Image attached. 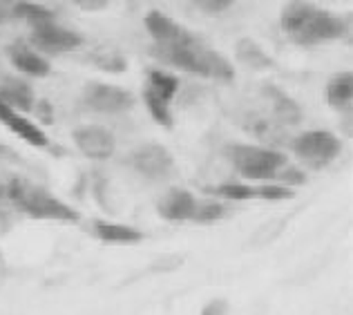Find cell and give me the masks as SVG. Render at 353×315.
I'll list each match as a JSON object with an SVG mask.
<instances>
[{"label":"cell","instance_id":"obj_1","mask_svg":"<svg viewBox=\"0 0 353 315\" xmlns=\"http://www.w3.org/2000/svg\"><path fill=\"white\" fill-rule=\"evenodd\" d=\"M152 57L163 63L165 68L179 70L194 77L233 83L235 81V65L224 54L203 43L199 36H194L188 27H179L172 39L163 43H152Z\"/></svg>","mask_w":353,"mask_h":315},{"label":"cell","instance_id":"obj_2","mask_svg":"<svg viewBox=\"0 0 353 315\" xmlns=\"http://www.w3.org/2000/svg\"><path fill=\"white\" fill-rule=\"evenodd\" d=\"M280 27L297 48H318L345 39L349 23L331 9L313 5L309 0H289L280 14Z\"/></svg>","mask_w":353,"mask_h":315},{"label":"cell","instance_id":"obj_3","mask_svg":"<svg viewBox=\"0 0 353 315\" xmlns=\"http://www.w3.org/2000/svg\"><path fill=\"white\" fill-rule=\"evenodd\" d=\"M0 197H3L16 212L39 219V221H59V224H77L81 215L77 208L65 203L52 190L39 186L30 179L12 177L0 186Z\"/></svg>","mask_w":353,"mask_h":315},{"label":"cell","instance_id":"obj_4","mask_svg":"<svg viewBox=\"0 0 353 315\" xmlns=\"http://www.w3.org/2000/svg\"><path fill=\"white\" fill-rule=\"evenodd\" d=\"M228 161L244 181L266 183L275 181L289 163V156L277 148L253 145V143H233L228 148Z\"/></svg>","mask_w":353,"mask_h":315},{"label":"cell","instance_id":"obj_5","mask_svg":"<svg viewBox=\"0 0 353 315\" xmlns=\"http://www.w3.org/2000/svg\"><path fill=\"white\" fill-rule=\"evenodd\" d=\"M179 85H181L179 77L168 70L152 68L145 72L141 96H143L148 114H150L152 121L159 123L161 128H172L174 123L172 103L176 94H179Z\"/></svg>","mask_w":353,"mask_h":315},{"label":"cell","instance_id":"obj_6","mask_svg":"<svg viewBox=\"0 0 353 315\" xmlns=\"http://www.w3.org/2000/svg\"><path fill=\"white\" fill-rule=\"evenodd\" d=\"M291 152L304 168L322 170L342 152V141L329 130H306L291 139Z\"/></svg>","mask_w":353,"mask_h":315},{"label":"cell","instance_id":"obj_7","mask_svg":"<svg viewBox=\"0 0 353 315\" xmlns=\"http://www.w3.org/2000/svg\"><path fill=\"white\" fill-rule=\"evenodd\" d=\"M81 103L83 108L94 114L121 116V114H128L130 110L134 108L137 99L128 88H121L105 81H90L88 85L83 88Z\"/></svg>","mask_w":353,"mask_h":315},{"label":"cell","instance_id":"obj_8","mask_svg":"<svg viewBox=\"0 0 353 315\" xmlns=\"http://www.w3.org/2000/svg\"><path fill=\"white\" fill-rule=\"evenodd\" d=\"M212 197L221 201H286L293 199L295 190L286 188L282 183L266 181V183H250V181H224L217 186L206 188Z\"/></svg>","mask_w":353,"mask_h":315},{"label":"cell","instance_id":"obj_9","mask_svg":"<svg viewBox=\"0 0 353 315\" xmlns=\"http://www.w3.org/2000/svg\"><path fill=\"white\" fill-rule=\"evenodd\" d=\"M128 165L148 181H165L174 174V156L161 143H143L128 156Z\"/></svg>","mask_w":353,"mask_h":315},{"label":"cell","instance_id":"obj_10","mask_svg":"<svg viewBox=\"0 0 353 315\" xmlns=\"http://www.w3.org/2000/svg\"><path fill=\"white\" fill-rule=\"evenodd\" d=\"M27 43H30L36 52H41L45 59H50V57H59V54H70L74 50H79L83 45V34L52 21L39 27H32Z\"/></svg>","mask_w":353,"mask_h":315},{"label":"cell","instance_id":"obj_11","mask_svg":"<svg viewBox=\"0 0 353 315\" xmlns=\"http://www.w3.org/2000/svg\"><path fill=\"white\" fill-rule=\"evenodd\" d=\"M72 141L77 150L92 161H108L117 150V139L108 128L85 123L72 130Z\"/></svg>","mask_w":353,"mask_h":315},{"label":"cell","instance_id":"obj_12","mask_svg":"<svg viewBox=\"0 0 353 315\" xmlns=\"http://www.w3.org/2000/svg\"><path fill=\"white\" fill-rule=\"evenodd\" d=\"M0 123L32 148H50V136L45 134V130L34 119L7 105L3 99H0Z\"/></svg>","mask_w":353,"mask_h":315},{"label":"cell","instance_id":"obj_13","mask_svg":"<svg viewBox=\"0 0 353 315\" xmlns=\"http://www.w3.org/2000/svg\"><path fill=\"white\" fill-rule=\"evenodd\" d=\"M199 206V197L185 188H168L159 201H157V212L165 221H174V224H183V221H192L194 212Z\"/></svg>","mask_w":353,"mask_h":315},{"label":"cell","instance_id":"obj_14","mask_svg":"<svg viewBox=\"0 0 353 315\" xmlns=\"http://www.w3.org/2000/svg\"><path fill=\"white\" fill-rule=\"evenodd\" d=\"M7 59L23 77H30V79H43L52 72L50 59H45L41 52H36L32 45L25 41L7 45Z\"/></svg>","mask_w":353,"mask_h":315},{"label":"cell","instance_id":"obj_15","mask_svg":"<svg viewBox=\"0 0 353 315\" xmlns=\"http://www.w3.org/2000/svg\"><path fill=\"white\" fill-rule=\"evenodd\" d=\"M90 235L99 239L103 244H112V246H134L141 244L145 235L134 226L128 224H119V221H105V219H94L90 224Z\"/></svg>","mask_w":353,"mask_h":315},{"label":"cell","instance_id":"obj_16","mask_svg":"<svg viewBox=\"0 0 353 315\" xmlns=\"http://www.w3.org/2000/svg\"><path fill=\"white\" fill-rule=\"evenodd\" d=\"M0 99L23 114L34 112L36 108L34 88L30 85V81L21 77H5L0 81Z\"/></svg>","mask_w":353,"mask_h":315},{"label":"cell","instance_id":"obj_17","mask_svg":"<svg viewBox=\"0 0 353 315\" xmlns=\"http://www.w3.org/2000/svg\"><path fill=\"white\" fill-rule=\"evenodd\" d=\"M268 105H271V121L282 128H293L302 121V110L291 96H286L282 90L266 88Z\"/></svg>","mask_w":353,"mask_h":315},{"label":"cell","instance_id":"obj_18","mask_svg":"<svg viewBox=\"0 0 353 315\" xmlns=\"http://www.w3.org/2000/svg\"><path fill=\"white\" fill-rule=\"evenodd\" d=\"M324 99L338 112H349L353 103V74L338 72L336 77H331L324 88Z\"/></svg>","mask_w":353,"mask_h":315},{"label":"cell","instance_id":"obj_19","mask_svg":"<svg viewBox=\"0 0 353 315\" xmlns=\"http://www.w3.org/2000/svg\"><path fill=\"white\" fill-rule=\"evenodd\" d=\"M235 54L241 65H246V68L255 70V72H264V70L275 68V61L268 57V52L262 50V45H257L253 39H248V36L237 41Z\"/></svg>","mask_w":353,"mask_h":315},{"label":"cell","instance_id":"obj_20","mask_svg":"<svg viewBox=\"0 0 353 315\" xmlns=\"http://www.w3.org/2000/svg\"><path fill=\"white\" fill-rule=\"evenodd\" d=\"M12 21H23L32 27H39L45 23L57 21V14L52 12L50 7H45L41 3H32V0H18L12 9Z\"/></svg>","mask_w":353,"mask_h":315},{"label":"cell","instance_id":"obj_21","mask_svg":"<svg viewBox=\"0 0 353 315\" xmlns=\"http://www.w3.org/2000/svg\"><path fill=\"white\" fill-rule=\"evenodd\" d=\"M88 61L94 65L97 70L108 72V74H123L128 70V59L114 48H97L90 52Z\"/></svg>","mask_w":353,"mask_h":315},{"label":"cell","instance_id":"obj_22","mask_svg":"<svg viewBox=\"0 0 353 315\" xmlns=\"http://www.w3.org/2000/svg\"><path fill=\"white\" fill-rule=\"evenodd\" d=\"M226 217V203L221 199H199L197 212H194L192 224H215Z\"/></svg>","mask_w":353,"mask_h":315},{"label":"cell","instance_id":"obj_23","mask_svg":"<svg viewBox=\"0 0 353 315\" xmlns=\"http://www.w3.org/2000/svg\"><path fill=\"white\" fill-rule=\"evenodd\" d=\"M282 230H284V219H271V221H266V224H262V228L253 235L250 242H253L255 246L271 244V242H275Z\"/></svg>","mask_w":353,"mask_h":315},{"label":"cell","instance_id":"obj_24","mask_svg":"<svg viewBox=\"0 0 353 315\" xmlns=\"http://www.w3.org/2000/svg\"><path fill=\"white\" fill-rule=\"evenodd\" d=\"M188 3L192 7L201 9L203 14H212V16H215V14H224L226 9L233 7L235 0H188Z\"/></svg>","mask_w":353,"mask_h":315},{"label":"cell","instance_id":"obj_25","mask_svg":"<svg viewBox=\"0 0 353 315\" xmlns=\"http://www.w3.org/2000/svg\"><path fill=\"white\" fill-rule=\"evenodd\" d=\"M230 307H228V302L226 300H221V298H215V300H210L208 304H203V309L199 315H228Z\"/></svg>","mask_w":353,"mask_h":315},{"label":"cell","instance_id":"obj_26","mask_svg":"<svg viewBox=\"0 0 353 315\" xmlns=\"http://www.w3.org/2000/svg\"><path fill=\"white\" fill-rule=\"evenodd\" d=\"M181 264V259L179 257H172V255H168V257H159V259H154V264H152V268L157 273H170V271H174L176 266Z\"/></svg>","mask_w":353,"mask_h":315},{"label":"cell","instance_id":"obj_27","mask_svg":"<svg viewBox=\"0 0 353 315\" xmlns=\"http://www.w3.org/2000/svg\"><path fill=\"white\" fill-rule=\"evenodd\" d=\"M74 5L83 12H101V9H105L112 0H72Z\"/></svg>","mask_w":353,"mask_h":315},{"label":"cell","instance_id":"obj_28","mask_svg":"<svg viewBox=\"0 0 353 315\" xmlns=\"http://www.w3.org/2000/svg\"><path fill=\"white\" fill-rule=\"evenodd\" d=\"M18 0H0V25L12 21V9Z\"/></svg>","mask_w":353,"mask_h":315},{"label":"cell","instance_id":"obj_29","mask_svg":"<svg viewBox=\"0 0 353 315\" xmlns=\"http://www.w3.org/2000/svg\"><path fill=\"white\" fill-rule=\"evenodd\" d=\"M9 154H12V152H9L7 148H5L3 143H0V159H3V156H9Z\"/></svg>","mask_w":353,"mask_h":315},{"label":"cell","instance_id":"obj_30","mask_svg":"<svg viewBox=\"0 0 353 315\" xmlns=\"http://www.w3.org/2000/svg\"><path fill=\"white\" fill-rule=\"evenodd\" d=\"M0 257H3V253H0Z\"/></svg>","mask_w":353,"mask_h":315}]
</instances>
